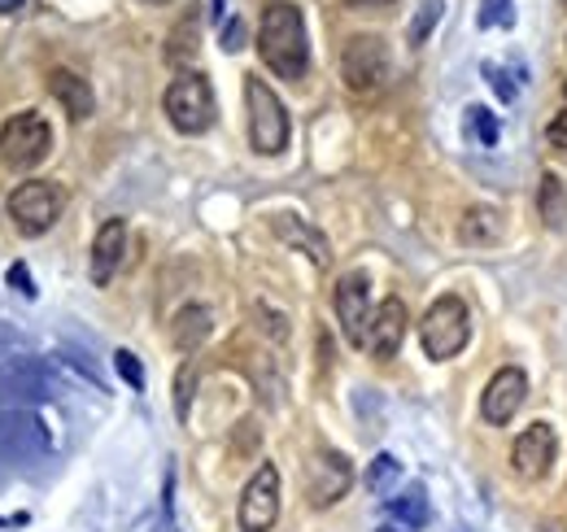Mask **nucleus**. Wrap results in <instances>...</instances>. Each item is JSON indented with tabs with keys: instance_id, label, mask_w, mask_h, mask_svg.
<instances>
[{
	"instance_id": "nucleus-1",
	"label": "nucleus",
	"mask_w": 567,
	"mask_h": 532,
	"mask_svg": "<svg viewBox=\"0 0 567 532\" xmlns=\"http://www.w3.org/2000/svg\"><path fill=\"white\" fill-rule=\"evenodd\" d=\"M258 58L267 70H276L280 79H306L310 70V40H306V22L297 4H271L262 13L258 27Z\"/></svg>"
},
{
	"instance_id": "nucleus-2",
	"label": "nucleus",
	"mask_w": 567,
	"mask_h": 532,
	"mask_svg": "<svg viewBox=\"0 0 567 532\" xmlns=\"http://www.w3.org/2000/svg\"><path fill=\"white\" fill-rule=\"evenodd\" d=\"M162 105H166V119L175 123V132H184V135L210 132L214 114H218L214 88L202 70H184V74L166 88V101H162Z\"/></svg>"
},
{
	"instance_id": "nucleus-3",
	"label": "nucleus",
	"mask_w": 567,
	"mask_h": 532,
	"mask_svg": "<svg viewBox=\"0 0 567 532\" xmlns=\"http://www.w3.org/2000/svg\"><path fill=\"white\" fill-rule=\"evenodd\" d=\"M420 340H424V354L436 358V362L463 354L467 340H472V315H467L463 297H441V301H432L424 324H420Z\"/></svg>"
},
{
	"instance_id": "nucleus-4",
	"label": "nucleus",
	"mask_w": 567,
	"mask_h": 532,
	"mask_svg": "<svg viewBox=\"0 0 567 532\" xmlns=\"http://www.w3.org/2000/svg\"><path fill=\"white\" fill-rule=\"evenodd\" d=\"M53 454V437L35 410H0V463L27 467Z\"/></svg>"
},
{
	"instance_id": "nucleus-5",
	"label": "nucleus",
	"mask_w": 567,
	"mask_h": 532,
	"mask_svg": "<svg viewBox=\"0 0 567 532\" xmlns=\"http://www.w3.org/2000/svg\"><path fill=\"white\" fill-rule=\"evenodd\" d=\"M245 101H249V140L258 153L276 157L288 149V114H284V101L258 79L249 74L245 79Z\"/></svg>"
},
{
	"instance_id": "nucleus-6",
	"label": "nucleus",
	"mask_w": 567,
	"mask_h": 532,
	"mask_svg": "<svg viewBox=\"0 0 567 532\" xmlns=\"http://www.w3.org/2000/svg\"><path fill=\"white\" fill-rule=\"evenodd\" d=\"M66 209V193L49 180H27L9 193V218L22 236H44Z\"/></svg>"
},
{
	"instance_id": "nucleus-7",
	"label": "nucleus",
	"mask_w": 567,
	"mask_h": 532,
	"mask_svg": "<svg viewBox=\"0 0 567 532\" xmlns=\"http://www.w3.org/2000/svg\"><path fill=\"white\" fill-rule=\"evenodd\" d=\"M49 149H53V127H49L35 110L13 114V119L0 127V162L13 166V171L40 166V162L49 157Z\"/></svg>"
},
{
	"instance_id": "nucleus-8",
	"label": "nucleus",
	"mask_w": 567,
	"mask_h": 532,
	"mask_svg": "<svg viewBox=\"0 0 567 532\" xmlns=\"http://www.w3.org/2000/svg\"><path fill=\"white\" fill-rule=\"evenodd\" d=\"M389 44L380 35H354L341 53V79L358 96H371L389 83Z\"/></svg>"
},
{
	"instance_id": "nucleus-9",
	"label": "nucleus",
	"mask_w": 567,
	"mask_h": 532,
	"mask_svg": "<svg viewBox=\"0 0 567 532\" xmlns=\"http://www.w3.org/2000/svg\"><path fill=\"white\" fill-rule=\"evenodd\" d=\"M276 520H280V471L276 463H262L240 493V529L271 532Z\"/></svg>"
},
{
	"instance_id": "nucleus-10",
	"label": "nucleus",
	"mask_w": 567,
	"mask_h": 532,
	"mask_svg": "<svg viewBox=\"0 0 567 532\" xmlns=\"http://www.w3.org/2000/svg\"><path fill=\"white\" fill-rule=\"evenodd\" d=\"M332 306H337L346 340L358 345V349H367V324H371V279H367V270H350V275L337 279Z\"/></svg>"
},
{
	"instance_id": "nucleus-11",
	"label": "nucleus",
	"mask_w": 567,
	"mask_h": 532,
	"mask_svg": "<svg viewBox=\"0 0 567 532\" xmlns=\"http://www.w3.org/2000/svg\"><path fill=\"white\" fill-rule=\"evenodd\" d=\"M406 324H411L406 301L402 297H384L371 310V324H367V349H371V358H393L402 349V340H406Z\"/></svg>"
},
{
	"instance_id": "nucleus-12",
	"label": "nucleus",
	"mask_w": 567,
	"mask_h": 532,
	"mask_svg": "<svg viewBox=\"0 0 567 532\" xmlns=\"http://www.w3.org/2000/svg\"><path fill=\"white\" fill-rule=\"evenodd\" d=\"M555 450H559V437H555V428L550 423H528L519 437H515V471L524 475V480H542L550 463H555Z\"/></svg>"
},
{
	"instance_id": "nucleus-13",
	"label": "nucleus",
	"mask_w": 567,
	"mask_h": 532,
	"mask_svg": "<svg viewBox=\"0 0 567 532\" xmlns=\"http://www.w3.org/2000/svg\"><path fill=\"white\" fill-rule=\"evenodd\" d=\"M524 398H528V380H524V371H519V367H502L494 380L485 385L481 415L502 428V423H511V419H515V410L524 406Z\"/></svg>"
},
{
	"instance_id": "nucleus-14",
	"label": "nucleus",
	"mask_w": 567,
	"mask_h": 532,
	"mask_svg": "<svg viewBox=\"0 0 567 532\" xmlns=\"http://www.w3.org/2000/svg\"><path fill=\"white\" fill-rule=\"evenodd\" d=\"M350 484H354V467L346 463V454L328 450V454H319V459L310 463L306 489H310V502H315V507H332V502H341Z\"/></svg>"
},
{
	"instance_id": "nucleus-15",
	"label": "nucleus",
	"mask_w": 567,
	"mask_h": 532,
	"mask_svg": "<svg viewBox=\"0 0 567 532\" xmlns=\"http://www.w3.org/2000/svg\"><path fill=\"white\" fill-rule=\"evenodd\" d=\"M123 254H127V223L123 218H110L96 232V241H92V284L105 288L114 279L118 263H123Z\"/></svg>"
},
{
	"instance_id": "nucleus-16",
	"label": "nucleus",
	"mask_w": 567,
	"mask_h": 532,
	"mask_svg": "<svg viewBox=\"0 0 567 532\" xmlns=\"http://www.w3.org/2000/svg\"><path fill=\"white\" fill-rule=\"evenodd\" d=\"M271 232L280 236L284 245H292V249L310 254V263H315V266H328V263H332L328 236H323V232H315V227H310L306 218H297V214H276V218H271Z\"/></svg>"
},
{
	"instance_id": "nucleus-17",
	"label": "nucleus",
	"mask_w": 567,
	"mask_h": 532,
	"mask_svg": "<svg viewBox=\"0 0 567 532\" xmlns=\"http://www.w3.org/2000/svg\"><path fill=\"white\" fill-rule=\"evenodd\" d=\"M49 92H53V101H58L71 119H87V114L96 110V96H92L87 79L74 74V70H53V74H49Z\"/></svg>"
},
{
	"instance_id": "nucleus-18",
	"label": "nucleus",
	"mask_w": 567,
	"mask_h": 532,
	"mask_svg": "<svg viewBox=\"0 0 567 532\" xmlns=\"http://www.w3.org/2000/svg\"><path fill=\"white\" fill-rule=\"evenodd\" d=\"M197 49H202V13L188 9V13L171 27V35H166V62H171V66H188V62L197 58Z\"/></svg>"
},
{
	"instance_id": "nucleus-19",
	"label": "nucleus",
	"mask_w": 567,
	"mask_h": 532,
	"mask_svg": "<svg viewBox=\"0 0 567 532\" xmlns=\"http://www.w3.org/2000/svg\"><path fill=\"white\" fill-rule=\"evenodd\" d=\"M214 328V315L206 306H184L179 315H175V328H171V340H175V349L179 354H197L202 349V340L210 336Z\"/></svg>"
},
{
	"instance_id": "nucleus-20",
	"label": "nucleus",
	"mask_w": 567,
	"mask_h": 532,
	"mask_svg": "<svg viewBox=\"0 0 567 532\" xmlns=\"http://www.w3.org/2000/svg\"><path fill=\"white\" fill-rule=\"evenodd\" d=\"M458 236H463V245H494V241H502V214L494 205L467 209L458 223Z\"/></svg>"
},
{
	"instance_id": "nucleus-21",
	"label": "nucleus",
	"mask_w": 567,
	"mask_h": 532,
	"mask_svg": "<svg viewBox=\"0 0 567 532\" xmlns=\"http://www.w3.org/2000/svg\"><path fill=\"white\" fill-rule=\"evenodd\" d=\"M537 209H542V223L564 232L567 227V188L559 175H542V188H537Z\"/></svg>"
},
{
	"instance_id": "nucleus-22",
	"label": "nucleus",
	"mask_w": 567,
	"mask_h": 532,
	"mask_svg": "<svg viewBox=\"0 0 567 532\" xmlns=\"http://www.w3.org/2000/svg\"><path fill=\"white\" fill-rule=\"evenodd\" d=\"M389 515L398 520V529L415 532L427 524V498L420 484H411L406 493H398V498H389Z\"/></svg>"
},
{
	"instance_id": "nucleus-23",
	"label": "nucleus",
	"mask_w": 567,
	"mask_h": 532,
	"mask_svg": "<svg viewBox=\"0 0 567 532\" xmlns=\"http://www.w3.org/2000/svg\"><path fill=\"white\" fill-rule=\"evenodd\" d=\"M398 480H402V463H398L393 454H375V459H371V467H367V489H371V493L384 498V493H393Z\"/></svg>"
},
{
	"instance_id": "nucleus-24",
	"label": "nucleus",
	"mask_w": 567,
	"mask_h": 532,
	"mask_svg": "<svg viewBox=\"0 0 567 532\" xmlns=\"http://www.w3.org/2000/svg\"><path fill=\"white\" fill-rule=\"evenodd\" d=\"M441 13H445V4H441V0H424V4H420L415 22H411V44H415V49L427 44V35H432V27L441 22Z\"/></svg>"
},
{
	"instance_id": "nucleus-25",
	"label": "nucleus",
	"mask_w": 567,
	"mask_h": 532,
	"mask_svg": "<svg viewBox=\"0 0 567 532\" xmlns=\"http://www.w3.org/2000/svg\"><path fill=\"white\" fill-rule=\"evenodd\" d=\"M193 362H184L179 367V376H175V415L179 419H188V406H193Z\"/></svg>"
},
{
	"instance_id": "nucleus-26",
	"label": "nucleus",
	"mask_w": 567,
	"mask_h": 532,
	"mask_svg": "<svg viewBox=\"0 0 567 532\" xmlns=\"http://www.w3.org/2000/svg\"><path fill=\"white\" fill-rule=\"evenodd\" d=\"M114 367H118V376H123V380H127V385H132V389L141 393V389H144V367H141V358H136L132 349H118V354H114Z\"/></svg>"
},
{
	"instance_id": "nucleus-27",
	"label": "nucleus",
	"mask_w": 567,
	"mask_h": 532,
	"mask_svg": "<svg viewBox=\"0 0 567 532\" xmlns=\"http://www.w3.org/2000/svg\"><path fill=\"white\" fill-rule=\"evenodd\" d=\"M467 119H472V132L481 135V144H485V149H494V144H497V123H494V114H489L485 105H472V110H467Z\"/></svg>"
},
{
	"instance_id": "nucleus-28",
	"label": "nucleus",
	"mask_w": 567,
	"mask_h": 532,
	"mask_svg": "<svg viewBox=\"0 0 567 532\" xmlns=\"http://www.w3.org/2000/svg\"><path fill=\"white\" fill-rule=\"evenodd\" d=\"M476 22L481 27H511L515 22V9H511V0H485V9H481Z\"/></svg>"
},
{
	"instance_id": "nucleus-29",
	"label": "nucleus",
	"mask_w": 567,
	"mask_h": 532,
	"mask_svg": "<svg viewBox=\"0 0 567 532\" xmlns=\"http://www.w3.org/2000/svg\"><path fill=\"white\" fill-rule=\"evenodd\" d=\"M485 79L494 83V92H497V96H502V101H515V96H519V88H515V83L506 79V70H497L494 62L485 66Z\"/></svg>"
},
{
	"instance_id": "nucleus-30",
	"label": "nucleus",
	"mask_w": 567,
	"mask_h": 532,
	"mask_svg": "<svg viewBox=\"0 0 567 532\" xmlns=\"http://www.w3.org/2000/svg\"><path fill=\"white\" fill-rule=\"evenodd\" d=\"M9 288H18L22 297H35V279H31V270H27L22 263L9 266Z\"/></svg>"
},
{
	"instance_id": "nucleus-31",
	"label": "nucleus",
	"mask_w": 567,
	"mask_h": 532,
	"mask_svg": "<svg viewBox=\"0 0 567 532\" xmlns=\"http://www.w3.org/2000/svg\"><path fill=\"white\" fill-rule=\"evenodd\" d=\"M223 49H227V53L245 49V27H240V18H231V22L223 27Z\"/></svg>"
},
{
	"instance_id": "nucleus-32",
	"label": "nucleus",
	"mask_w": 567,
	"mask_h": 532,
	"mask_svg": "<svg viewBox=\"0 0 567 532\" xmlns=\"http://www.w3.org/2000/svg\"><path fill=\"white\" fill-rule=\"evenodd\" d=\"M546 140H550L555 149H567V114H559V119L546 127Z\"/></svg>"
},
{
	"instance_id": "nucleus-33",
	"label": "nucleus",
	"mask_w": 567,
	"mask_h": 532,
	"mask_svg": "<svg viewBox=\"0 0 567 532\" xmlns=\"http://www.w3.org/2000/svg\"><path fill=\"white\" fill-rule=\"evenodd\" d=\"M354 9H375V4H393V0H350Z\"/></svg>"
},
{
	"instance_id": "nucleus-34",
	"label": "nucleus",
	"mask_w": 567,
	"mask_h": 532,
	"mask_svg": "<svg viewBox=\"0 0 567 532\" xmlns=\"http://www.w3.org/2000/svg\"><path fill=\"white\" fill-rule=\"evenodd\" d=\"M13 9H22V0H0V13H13Z\"/></svg>"
},
{
	"instance_id": "nucleus-35",
	"label": "nucleus",
	"mask_w": 567,
	"mask_h": 532,
	"mask_svg": "<svg viewBox=\"0 0 567 532\" xmlns=\"http://www.w3.org/2000/svg\"><path fill=\"white\" fill-rule=\"evenodd\" d=\"M223 13H227V0H214V18L223 22Z\"/></svg>"
},
{
	"instance_id": "nucleus-36",
	"label": "nucleus",
	"mask_w": 567,
	"mask_h": 532,
	"mask_svg": "<svg viewBox=\"0 0 567 532\" xmlns=\"http://www.w3.org/2000/svg\"><path fill=\"white\" fill-rule=\"evenodd\" d=\"M375 532H406V529H398V524H384V529H375Z\"/></svg>"
},
{
	"instance_id": "nucleus-37",
	"label": "nucleus",
	"mask_w": 567,
	"mask_h": 532,
	"mask_svg": "<svg viewBox=\"0 0 567 532\" xmlns=\"http://www.w3.org/2000/svg\"><path fill=\"white\" fill-rule=\"evenodd\" d=\"M144 4H171V0H144Z\"/></svg>"
},
{
	"instance_id": "nucleus-38",
	"label": "nucleus",
	"mask_w": 567,
	"mask_h": 532,
	"mask_svg": "<svg viewBox=\"0 0 567 532\" xmlns=\"http://www.w3.org/2000/svg\"><path fill=\"white\" fill-rule=\"evenodd\" d=\"M564 92H567V83H564Z\"/></svg>"
}]
</instances>
